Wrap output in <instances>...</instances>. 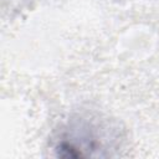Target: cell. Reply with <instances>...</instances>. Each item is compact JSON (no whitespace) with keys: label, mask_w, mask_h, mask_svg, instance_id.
Returning <instances> with one entry per match:
<instances>
[{"label":"cell","mask_w":159,"mask_h":159,"mask_svg":"<svg viewBox=\"0 0 159 159\" xmlns=\"http://www.w3.org/2000/svg\"><path fill=\"white\" fill-rule=\"evenodd\" d=\"M123 134L112 119L97 113H77L53 133L50 145L53 154L65 159L106 158L117 154Z\"/></svg>","instance_id":"obj_1"}]
</instances>
